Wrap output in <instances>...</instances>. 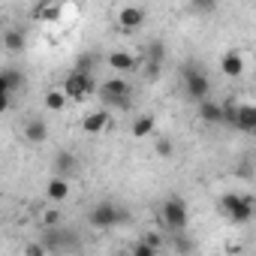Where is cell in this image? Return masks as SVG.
Instances as JSON below:
<instances>
[{
    "instance_id": "cell-1",
    "label": "cell",
    "mask_w": 256,
    "mask_h": 256,
    "mask_svg": "<svg viewBox=\"0 0 256 256\" xmlns=\"http://www.w3.org/2000/svg\"><path fill=\"white\" fill-rule=\"evenodd\" d=\"M220 211L229 217V223H250L256 214L253 199L241 196V193H223L220 196Z\"/></svg>"
},
{
    "instance_id": "cell-2",
    "label": "cell",
    "mask_w": 256,
    "mask_h": 256,
    "mask_svg": "<svg viewBox=\"0 0 256 256\" xmlns=\"http://www.w3.org/2000/svg\"><path fill=\"white\" fill-rule=\"evenodd\" d=\"M163 223L172 229V232H184L187 229V223H190V214H187V205H184V199H178V196H169L166 202H163Z\"/></svg>"
},
{
    "instance_id": "cell-3",
    "label": "cell",
    "mask_w": 256,
    "mask_h": 256,
    "mask_svg": "<svg viewBox=\"0 0 256 256\" xmlns=\"http://www.w3.org/2000/svg\"><path fill=\"white\" fill-rule=\"evenodd\" d=\"M100 100L106 106H126L130 102V84H126L120 76H112L100 84Z\"/></svg>"
},
{
    "instance_id": "cell-4",
    "label": "cell",
    "mask_w": 256,
    "mask_h": 256,
    "mask_svg": "<svg viewBox=\"0 0 256 256\" xmlns=\"http://www.w3.org/2000/svg\"><path fill=\"white\" fill-rule=\"evenodd\" d=\"M226 120L241 133H256V106L253 102L232 106V108H226Z\"/></svg>"
},
{
    "instance_id": "cell-5",
    "label": "cell",
    "mask_w": 256,
    "mask_h": 256,
    "mask_svg": "<svg viewBox=\"0 0 256 256\" xmlns=\"http://www.w3.org/2000/svg\"><path fill=\"white\" fill-rule=\"evenodd\" d=\"M96 90V82H94V76H84V72H70L66 76V82H64V94L70 96V100H88L90 94Z\"/></svg>"
},
{
    "instance_id": "cell-6",
    "label": "cell",
    "mask_w": 256,
    "mask_h": 256,
    "mask_svg": "<svg viewBox=\"0 0 256 256\" xmlns=\"http://www.w3.org/2000/svg\"><path fill=\"white\" fill-rule=\"evenodd\" d=\"M184 90H187V96L193 100V102H205L208 100V94H211V82L199 72V70H190V72H184Z\"/></svg>"
},
{
    "instance_id": "cell-7",
    "label": "cell",
    "mask_w": 256,
    "mask_h": 256,
    "mask_svg": "<svg viewBox=\"0 0 256 256\" xmlns=\"http://www.w3.org/2000/svg\"><path fill=\"white\" fill-rule=\"evenodd\" d=\"M90 226H96V229H108V226H118L120 220H124V211H118L112 202H100V205H94L90 208Z\"/></svg>"
},
{
    "instance_id": "cell-8",
    "label": "cell",
    "mask_w": 256,
    "mask_h": 256,
    "mask_svg": "<svg viewBox=\"0 0 256 256\" xmlns=\"http://www.w3.org/2000/svg\"><path fill=\"white\" fill-rule=\"evenodd\" d=\"M145 24V10L142 6H120V12H118V28L120 30H139Z\"/></svg>"
},
{
    "instance_id": "cell-9",
    "label": "cell",
    "mask_w": 256,
    "mask_h": 256,
    "mask_svg": "<svg viewBox=\"0 0 256 256\" xmlns=\"http://www.w3.org/2000/svg\"><path fill=\"white\" fill-rule=\"evenodd\" d=\"M220 72H223L226 78H238V76L244 72V54L235 52V48H229V52L220 58Z\"/></svg>"
},
{
    "instance_id": "cell-10",
    "label": "cell",
    "mask_w": 256,
    "mask_h": 256,
    "mask_svg": "<svg viewBox=\"0 0 256 256\" xmlns=\"http://www.w3.org/2000/svg\"><path fill=\"white\" fill-rule=\"evenodd\" d=\"M24 139H28L30 145H42V142H48V124L40 120V118H30V120L24 124Z\"/></svg>"
},
{
    "instance_id": "cell-11",
    "label": "cell",
    "mask_w": 256,
    "mask_h": 256,
    "mask_svg": "<svg viewBox=\"0 0 256 256\" xmlns=\"http://www.w3.org/2000/svg\"><path fill=\"white\" fill-rule=\"evenodd\" d=\"M106 64H108L114 72H133V70H136V58H133L130 52H124V48H118V52H108Z\"/></svg>"
},
{
    "instance_id": "cell-12",
    "label": "cell",
    "mask_w": 256,
    "mask_h": 256,
    "mask_svg": "<svg viewBox=\"0 0 256 256\" xmlns=\"http://www.w3.org/2000/svg\"><path fill=\"white\" fill-rule=\"evenodd\" d=\"M108 126V112L106 108H100V112H90V114H84V120H82V130L84 133H102Z\"/></svg>"
},
{
    "instance_id": "cell-13",
    "label": "cell",
    "mask_w": 256,
    "mask_h": 256,
    "mask_svg": "<svg viewBox=\"0 0 256 256\" xmlns=\"http://www.w3.org/2000/svg\"><path fill=\"white\" fill-rule=\"evenodd\" d=\"M76 169H78V160L72 157V151H60V154L54 157V172H58V178H66V181H70V175H76Z\"/></svg>"
},
{
    "instance_id": "cell-14",
    "label": "cell",
    "mask_w": 256,
    "mask_h": 256,
    "mask_svg": "<svg viewBox=\"0 0 256 256\" xmlns=\"http://www.w3.org/2000/svg\"><path fill=\"white\" fill-rule=\"evenodd\" d=\"M199 118H202L205 124H220V120H226V108H223L220 102H214V100H205V102L199 106Z\"/></svg>"
},
{
    "instance_id": "cell-15",
    "label": "cell",
    "mask_w": 256,
    "mask_h": 256,
    "mask_svg": "<svg viewBox=\"0 0 256 256\" xmlns=\"http://www.w3.org/2000/svg\"><path fill=\"white\" fill-rule=\"evenodd\" d=\"M46 196L52 199V202H64L66 196H70V181L66 178H48V184H46Z\"/></svg>"
},
{
    "instance_id": "cell-16",
    "label": "cell",
    "mask_w": 256,
    "mask_h": 256,
    "mask_svg": "<svg viewBox=\"0 0 256 256\" xmlns=\"http://www.w3.org/2000/svg\"><path fill=\"white\" fill-rule=\"evenodd\" d=\"M154 126H157V118H154V114H142V118L133 120L130 133H133V139H145V136L154 133Z\"/></svg>"
},
{
    "instance_id": "cell-17",
    "label": "cell",
    "mask_w": 256,
    "mask_h": 256,
    "mask_svg": "<svg viewBox=\"0 0 256 256\" xmlns=\"http://www.w3.org/2000/svg\"><path fill=\"white\" fill-rule=\"evenodd\" d=\"M18 84H24V78H22L18 70H4V72H0V94H10L12 96V90Z\"/></svg>"
},
{
    "instance_id": "cell-18",
    "label": "cell",
    "mask_w": 256,
    "mask_h": 256,
    "mask_svg": "<svg viewBox=\"0 0 256 256\" xmlns=\"http://www.w3.org/2000/svg\"><path fill=\"white\" fill-rule=\"evenodd\" d=\"M4 46H6L12 54L24 52V30H18V28H6V30H4Z\"/></svg>"
},
{
    "instance_id": "cell-19",
    "label": "cell",
    "mask_w": 256,
    "mask_h": 256,
    "mask_svg": "<svg viewBox=\"0 0 256 256\" xmlns=\"http://www.w3.org/2000/svg\"><path fill=\"white\" fill-rule=\"evenodd\" d=\"M66 102H70V96L64 94V88H54V90L46 94V108H48V112H64Z\"/></svg>"
},
{
    "instance_id": "cell-20",
    "label": "cell",
    "mask_w": 256,
    "mask_h": 256,
    "mask_svg": "<svg viewBox=\"0 0 256 256\" xmlns=\"http://www.w3.org/2000/svg\"><path fill=\"white\" fill-rule=\"evenodd\" d=\"M64 10H66V6H58V4H42V6H40V16H42L46 22H58Z\"/></svg>"
},
{
    "instance_id": "cell-21",
    "label": "cell",
    "mask_w": 256,
    "mask_h": 256,
    "mask_svg": "<svg viewBox=\"0 0 256 256\" xmlns=\"http://www.w3.org/2000/svg\"><path fill=\"white\" fill-rule=\"evenodd\" d=\"M24 256H46V244H40V241H28V244H24Z\"/></svg>"
},
{
    "instance_id": "cell-22",
    "label": "cell",
    "mask_w": 256,
    "mask_h": 256,
    "mask_svg": "<svg viewBox=\"0 0 256 256\" xmlns=\"http://www.w3.org/2000/svg\"><path fill=\"white\" fill-rule=\"evenodd\" d=\"M172 151H175V148H172L169 139H160V142H157V154H160V157H172Z\"/></svg>"
},
{
    "instance_id": "cell-23",
    "label": "cell",
    "mask_w": 256,
    "mask_h": 256,
    "mask_svg": "<svg viewBox=\"0 0 256 256\" xmlns=\"http://www.w3.org/2000/svg\"><path fill=\"white\" fill-rule=\"evenodd\" d=\"M133 256H157V250H154V247H148V244L142 241V244H136V250H133Z\"/></svg>"
},
{
    "instance_id": "cell-24",
    "label": "cell",
    "mask_w": 256,
    "mask_h": 256,
    "mask_svg": "<svg viewBox=\"0 0 256 256\" xmlns=\"http://www.w3.org/2000/svg\"><path fill=\"white\" fill-rule=\"evenodd\" d=\"M58 223H60V211H46V226H52V229H54Z\"/></svg>"
},
{
    "instance_id": "cell-25",
    "label": "cell",
    "mask_w": 256,
    "mask_h": 256,
    "mask_svg": "<svg viewBox=\"0 0 256 256\" xmlns=\"http://www.w3.org/2000/svg\"><path fill=\"white\" fill-rule=\"evenodd\" d=\"M175 250H178V253H190V250H193V244H190L187 238H178V241H175Z\"/></svg>"
},
{
    "instance_id": "cell-26",
    "label": "cell",
    "mask_w": 256,
    "mask_h": 256,
    "mask_svg": "<svg viewBox=\"0 0 256 256\" xmlns=\"http://www.w3.org/2000/svg\"><path fill=\"white\" fill-rule=\"evenodd\" d=\"M211 256H217V253H211Z\"/></svg>"
}]
</instances>
